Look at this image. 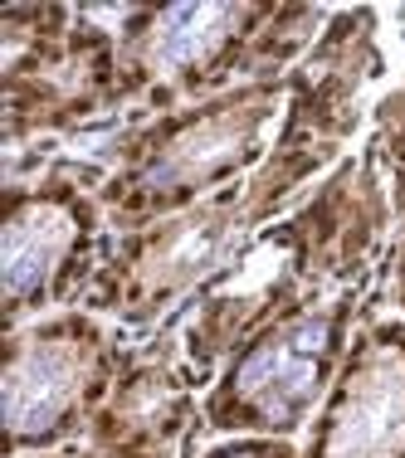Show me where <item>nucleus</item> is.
Returning a JSON list of instances; mask_svg holds the SVG:
<instances>
[{"label":"nucleus","mask_w":405,"mask_h":458,"mask_svg":"<svg viewBox=\"0 0 405 458\" xmlns=\"http://www.w3.org/2000/svg\"><path fill=\"white\" fill-rule=\"evenodd\" d=\"M264 225L249 181H235L171 220L127 229L113 239L93 288L83 293V308L127 327L161 318L171 302L195 298Z\"/></svg>","instance_id":"obj_8"},{"label":"nucleus","mask_w":405,"mask_h":458,"mask_svg":"<svg viewBox=\"0 0 405 458\" xmlns=\"http://www.w3.org/2000/svg\"><path fill=\"white\" fill-rule=\"evenodd\" d=\"M357 312L361 293L352 283L264 322L215 370L201 400V424L211 434H264V439L303 434L342 370V356L357 336Z\"/></svg>","instance_id":"obj_4"},{"label":"nucleus","mask_w":405,"mask_h":458,"mask_svg":"<svg viewBox=\"0 0 405 458\" xmlns=\"http://www.w3.org/2000/svg\"><path fill=\"white\" fill-rule=\"evenodd\" d=\"M127 366V346L89 308H64L0 342V429L5 458L64 454L89 439Z\"/></svg>","instance_id":"obj_5"},{"label":"nucleus","mask_w":405,"mask_h":458,"mask_svg":"<svg viewBox=\"0 0 405 458\" xmlns=\"http://www.w3.org/2000/svg\"><path fill=\"white\" fill-rule=\"evenodd\" d=\"M386 225L391 195L376 157H342L298 210L269 220L195 298H185L181 361L191 380H215L225 356L279 312L352 288L366 274Z\"/></svg>","instance_id":"obj_1"},{"label":"nucleus","mask_w":405,"mask_h":458,"mask_svg":"<svg viewBox=\"0 0 405 458\" xmlns=\"http://www.w3.org/2000/svg\"><path fill=\"white\" fill-rule=\"evenodd\" d=\"M191 429H205L195 380L181 361V342H167L151 352H127L123 376L83 444L103 454H177Z\"/></svg>","instance_id":"obj_11"},{"label":"nucleus","mask_w":405,"mask_h":458,"mask_svg":"<svg viewBox=\"0 0 405 458\" xmlns=\"http://www.w3.org/2000/svg\"><path fill=\"white\" fill-rule=\"evenodd\" d=\"M303 458H405V318L357 327L323 410L303 434Z\"/></svg>","instance_id":"obj_10"},{"label":"nucleus","mask_w":405,"mask_h":458,"mask_svg":"<svg viewBox=\"0 0 405 458\" xmlns=\"http://www.w3.org/2000/svg\"><path fill=\"white\" fill-rule=\"evenodd\" d=\"M185 458H303L293 439H264V434H225L211 449H191Z\"/></svg>","instance_id":"obj_13"},{"label":"nucleus","mask_w":405,"mask_h":458,"mask_svg":"<svg viewBox=\"0 0 405 458\" xmlns=\"http://www.w3.org/2000/svg\"><path fill=\"white\" fill-rule=\"evenodd\" d=\"M376 69V10H337L317 45L293 64L283 123L264 166L283 171V181L298 191L327 166H337L342 147L361 127V89Z\"/></svg>","instance_id":"obj_9"},{"label":"nucleus","mask_w":405,"mask_h":458,"mask_svg":"<svg viewBox=\"0 0 405 458\" xmlns=\"http://www.w3.org/2000/svg\"><path fill=\"white\" fill-rule=\"evenodd\" d=\"M79 458H177V454H103V449H83Z\"/></svg>","instance_id":"obj_14"},{"label":"nucleus","mask_w":405,"mask_h":458,"mask_svg":"<svg viewBox=\"0 0 405 458\" xmlns=\"http://www.w3.org/2000/svg\"><path fill=\"white\" fill-rule=\"evenodd\" d=\"M323 5H273V0H201V5H137L117 25L123 107L147 117L220 98L239 83L289 79L317 35Z\"/></svg>","instance_id":"obj_2"},{"label":"nucleus","mask_w":405,"mask_h":458,"mask_svg":"<svg viewBox=\"0 0 405 458\" xmlns=\"http://www.w3.org/2000/svg\"><path fill=\"white\" fill-rule=\"evenodd\" d=\"M371 157L386 161V195H391V220H396V244H391V302L405 318V89H396L376 107V141Z\"/></svg>","instance_id":"obj_12"},{"label":"nucleus","mask_w":405,"mask_h":458,"mask_svg":"<svg viewBox=\"0 0 405 458\" xmlns=\"http://www.w3.org/2000/svg\"><path fill=\"white\" fill-rule=\"evenodd\" d=\"M289 103V79L239 83L220 98L147 117L117 141V161L98 181V205L117 234L211 200L215 191L249 181L273 151Z\"/></svg>","instance_id":"obj_3"},{"label":"nucleus","mask_w":405,"mask_h":458,"mask_svg":"<svg viewBox=\"0 0 405 458\" xmlns=\"http://www.w3.org/2000/svg\"><path fill=\"white\" fill-rule=\"evenodd\" d=\"M103 171L49 166L0 191V322L5 332L83 302L108 259Z\"/></svg>","instance_id":"obj_6"},{"label":"nucleus","mask_w":405,"mask_h":458,"mask_svg":"<svg viewBox=\"0 0 405 458\" xmlns=\"http://www.w3.org/2000/svg\"><path fill=\"white\" fill-rule=\"evenodd\" d=\"M117 30L73 5H10L0 15L5 147L39 132H69L123 107Z\"/></svg>","instance_id":"obj_7"},{"label":"nucleus","mask_w":405,"mask_h":458,"mask_svg":"<svg viewBox=\"0 0 405 458\" xmlns=\"http://www.w3.org/2000/svg\"><path fill=\"white\" fill-rule=\"evenodd\" d=\"M20 458H79L73 449H64V454H20Z\"/></svg>","instance_id":"obj_15"}]
</instances>
